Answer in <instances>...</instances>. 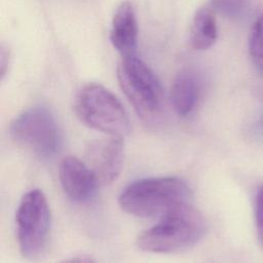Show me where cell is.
Here are the masks:
<instances>
[{
    "mask_svg": "<svg viewBox=\"0 0 263 263\" xmlns=\"http://www.w3.org/2000/svg\"><path fill=\"white\" fill-rule=\"evenodd\" d=\"M217 35V24L213 12L205 7L196 10L189 34L191 46L196 50L209 49L216 42Z\"/></svg>",
    "mask_w": 263,
    "mask_h": 263,
    "instance_id": "11",
    "label": "cell"
},
{
    "mask_svg": "<svg viewBox=\"0 0 263 263\" xmlns=\"http://www.w3.org/2000/svg\"><path fill=\"white\" fill-rule=\"evenodd\" d=\"M249 51L253 64L263 76V12L258 16L252 28Z\"/></svg>",
    "mask_w": 263,
    "mask_h": 263,
    "instance_id": "12",
    "label": "cell"
},
{
    "mask_svg": "<svg viewBox=\"0 0 263 263\" xmlns=\"http://www.w3.org/2000/svg\"><path fill=\"white\" fill-rule=\"evenodd\" d=\"M255 218L258 230H263V186L257 192L255 199Z\"/></svg>",
    "mask_w": 263,
    "mask_h": 263,
    "instance_id": "14",
    "label": "cell"
},
{
    "mask_svg": "<svg viewBox=\"0 0 263 263\" xmlns=\"http://www.w3.org/2000/svg\"><path fill=\"white\" fill-rule=\"evenodd\" d=\"M212 7L224 16L236 18L241 16L248 7L249 0H210Z\"/></svg>",
    "mask_w": 263,
    "mask_h": 263,
    "instance_id": "13",
    "label": "cell"
},
{
    "mask_svg": "<svg viewBox=\"0 0 263 263\" xmlns=\"http://www.w3.org/2000/svg\"><path fill=\"white\" fill-rule=\"evenodd\" d=\"M59 176L64 192L75 202L91 199L99 185L88 165L73 156H67L61 161Z\"/></svg>",
    "mask_w": 263,
    "mask_h": 263,
    "instance_id": "8",
    "label": "cell"
},
{
    "mask_svg": "<svg viewBox=\"0 0 263 263\" xmlns=\"http://www.w3.org/2000/svg\"><path fill=\"white\" fill-rule=\"evenodd\" d=\"M11 138L41 158H50L62 145V135L52 113L44 107H32L10 125Z\"/></svg>",
    "mask_w": 263,
    "mask_h": 263,
    "instance_id": "6",
    "label": "cell"
},
{
    "mask_svg": "<svg viewBox=\"0 0 263 263\" xmlns=\"http://www.w3.org/2000/svg\"><path fill=\"white\" fill-rule=\"evenodd\" d=\"M62 263H96L91 258L86 257V256H79L75 258H71L68 260H65Z\"/></svg>",
    "mask_w": 263,
    "mask_h": 263,
    "instance_id": "16",
    "label": "cell"
},
{
    "mask_svg": "<svg viewBox=\"0 0 263 263\" xmlns=\"http://www.w3.org/2000/svg\"><path fill=\"white\" fill-rule=\"evenodd\" d=\"M123 146L120 138L95 140L85 148L86 164L99 184L109 185L119 176L123 165Z\"/></svg>",
    "mask_w": 263,
    "mask_h": 263,
    "instance_id": "7",
    "label": "cell"
},
{
    "mask_svg": "<svg viewBox=\"0 0 263 263\" xmlns=\"http://www.w3.org/2000/svg\"><path fill=\"white\" fill-rule=\"evenodd\" d=\"M138 21L135 8L129 1L121 2L112 17L110 41L122 55L136 54L138 42Z\"/></svg>",
    "mask_w": 263,
    "mask_h": 263,
    "instance_id": "9",
    "label": "cell"
},
{
    "mask_svg": "<svg viewBox=\"0 0 263 263\" xmlns=\"http://www.w3.org/2000/svg\"><path fill=\"white\" fill-rule=\"evenodd\" d=\"M117 78L137 114L146 122L156 121L163 109L162 86L151 68L136 54L122 57Z\"/></svg>",
    "mask_w": 263,
    "mask_h": 263,
    "instance_id": "3",
    "label": "cell"
},
{
    "mask_svg": "<svg viewBox=\"0 0 263 263\" xmlns=\"http://www.w3.org/2000/svg\"><path fill=\"white\" fill-rule=\"evenodd\" d=\"M199 96L200 82L197 75L189 69L180 71L171 88V101L175 111L180 116H188L196 108Z\"/></svg>",
    "mask_w": 263,
    "mask_h": 263,
    "instance_id": "10",
    "label": "cell"
},
{
    "mask_svg": "<svg viewBox=\"0 0 263 263\" xmlns=\"http://www.w3.org/2000/svg\"><path fill=\"white\" fill-rule=\"evenodd\" d=\"M258 236H259L260 243H261L262 247H263V230H258Z\"/></svg>",
    "mask_w": 263,
    "mask_h": 263,
    "instance_id": "17",
    "label": "cell"
},
{
    "mask_svg": "<svg viewBox=\"0 0 263 263\" xmlns=\"http://www.w3.org/2000/svg\"><path fill=\"white\" fill-rule=\"evenodd\" d=\"M192 191L185 181L175 177L146 178L126 186L119 196L121 209L142 218L159 217L191 204Z\"/></svg>",
    "mask_w": 263,
    "mask_h": 263,
    "instance_id": "1",
    "label": "cell"
},
{
    "mask_svg": "<svg viewBox=\"0 0 263 263\" xmlns=\"http://www.w3.org/2000/svg\"><path fill=\"white\" fill-rule=\"evenodd\" d=\"M204 231L202 216L187 204L162 216L154 226L139 235L137 245L145 252L173 253L195 245Z\"/></svg>",
    "mask_w": 263,
    "mask_h": 263,
    "instance_id": "2",
    "label": "cell"
},
{
    "mask_svg": "<svg viewBox=\"0 0 263 263\" xmlns=\"http://www.w3.org/2000/svg\"><path fill=\"white\" fill-rule=\"evenodd\" d=\"M0 65H1V78L3 79L6 72H7V68L9 65V52L4 48V46L2 45L1 47V53H0Z\"/></svg>",
    "mask_w": 263,
    "mask_h": 263,
    "instance_id": "15",
    "label": "cell"
},
{
    "mask_svg": "<svg viewBox=\"0 0 263 263\" xmlns=\"http://www.w3.org/2000/svg\"><path fill=\"white\" fill-rule=\"evenodd\" d=\"M75 112L84 124L110 137L122 138L130 128L128 115L121 102L98 83L86 84L78 91Z\"/></svg>",
    "mask_w": 263,
    "mask_h": 263,
    "instance_id": "4",
    "label": "cell"
},
{
    "mask_svg": "<svg viewBox=\"0 0 263 263\" xmlns=\"http://www.w3.org/2000/svg\"><path fill=\"white\" fill-rule=\"evenodd\" d=\"M15 221L23 256L30 260L41 257L46 249L51 226L48 202L41 190L33 189L23 196Z\"/></svg>",
    "mask_w": 263,
    "mask_h": 263,
    "instance_id": "5",
    "label": "cell"
}]
</instances>
